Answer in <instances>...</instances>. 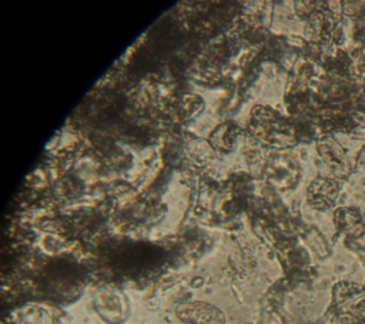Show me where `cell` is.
<instances>
[{
    "instance_id": "6da1fadb",
    "label": "cell",
    "mask_w": 365,
    "mask_h": 324,
    "mask_svg": "<svg viewBox=\"0 0 365 324\" xmlns=\"http://www.w3.org/2000/svg\"><path fill=\"white\" fill-rule=\"evenodd\" d=\"M177 317L182 324H225L222 311L204 301H190L178 305Z\"/></svg>"
},
{
    "instance_id": "7a4b0ae2",
    "label": "cell",
    "mask_w": 365,
    "mask_h": 324,
    "mask_svg": "<svg viewBox=\"0 0 365 324\" xmlns=\"http://www.w3.org/2000/svg\"><path fill=\"white\" fill-rule=\"evenodd\" d=\"M339 194V183L335 178L319 177L314 180L307 191L308 204L315 210H328L334 207Z\"/></svg>"
},
{
    "instance_id": "5b68a950",
    "label": "cell",
    "mask_w": 365,
    "mask_h": 324,
    "mask_svg": "<svg viewBox=\"0 0 365 324\" xmlns=\"http://www.w3.org/2000/svg\"><path fill=\"white\" fill-rule=\"evenodd\" d=\"M335 324H365V320L355 314H341L335 320Z\"/></svg>"
},
{
    "instance_id": "277c9868",
    "label": "cell",
    "mask_w": 365,
    "mask_h": 324,
    "mask_svg": "<svg viewBox=\"0 0 365 324\" xmlns=\"http://www.w3.org/2000/svg\"><path fill=\"white\" fill-rule=\"evenodd\" d=\"M334 223L341 233L352 238H358L365 233V214L356 207L336 208Z\"/></svg>"
},
{
    "instance_id": "3957f363",
    "label": "cell",
    "mask_w": 365,
    "mask_h": 324,
    "mask_svg": "<svg viewBox=\"0 0 365 324\" xmlns=\"http://www.w3.org/2000/svg\"><path fill=\"white\" fill-rule=\"evenodd\" d=\"M318 153L335 176L342 177L349 171L348 157L339 143L332 137H324L318 141Z\"/></svg>"
}]
</instances>
